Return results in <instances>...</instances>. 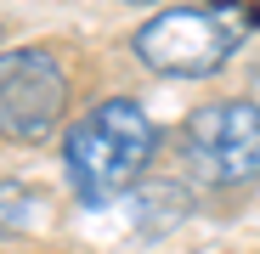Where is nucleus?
<instances>
[{"label": "nucleus", "mask_w": 260, "mask_h": 254, "mask_svg": "<svg viewBox=\"0 0 260 254\" xmlns=\"http://www.w3.org/2000/svg\"><path fill=\"white\" fill-rule=\"evenodd\" d=\"M187 164L209 187H254L260 181V107L249 96H221L187 113L181 124Z\"/></svg>", "instance_id": "nucleus-4"}, {"label": "nucleus", "mask_w": 260, "mask_h": 254, "mask_svg": "<svg viewBox=\"0 0 260 254\" xmlns=\"http://www.w3.org/2000/svg\"><path fill=\"white\" fill-rule=\"evenodd\" d=\"M68 119V68L51 46L0 51V136L17 147H40Z\"/></svg>", "instance_id": "nucleus-3"}, {"label": "nucleus", "mask_w": 260, "mask_h": 254, "mask_svg": "<svg viewBox=\"0 0 260 254\" xmlns=\"http://www.w3.org/2000/svg\"><path fill=\"white\" fill-rule=\"evenodd\" d=\"M40 192L34 181H17V175H0V237H23L34 221H40Z\"/></svg>", "instance_id": "nucleus-5"}, {"label": "nucleus", "mask_w": 260, "mask_h": 254, "mask_svg": "<svg viewBox=\"0 0 260 254\" xmlns=\"http://www.w3.org/2000/svg\"><path fill=\"white\" fill-rule=\"evenodd\" d=\"M130 6H158V0H130Z\"/></svg>", "instance_id": "nucleus-6"}, {"label": "nucleus", "mask_w": 260, "mask_h": 254, "mask_svg": "<svg viewBox=\"0 0 260 254\" xmlns=\"http://www.w3.org/2000/svg\"><path fill=\"white\" fill-rule=\"evenodd\" d=\"M158 153V124L136 96H108L62 130V175L85 209L130 192Z\"/></svg>", "instance_id": "nucleus-1"}, {"label": "nucleus", "mask_w": 260, "mask_h": 254, "mask_svg": "<svg viewBox=\"0 0 260 254\" xmlns=\"http://www.w3.org/2000/svg\"><path fill=\"white\" fill-rule=\"evenodd\" d=\"M249 28H260V6H238V0L187 6V0H176L136 28L130 51L164 79H209L238 57Z\"/></svg>", "instance_id": "nucleus-2"}]
</instances>
